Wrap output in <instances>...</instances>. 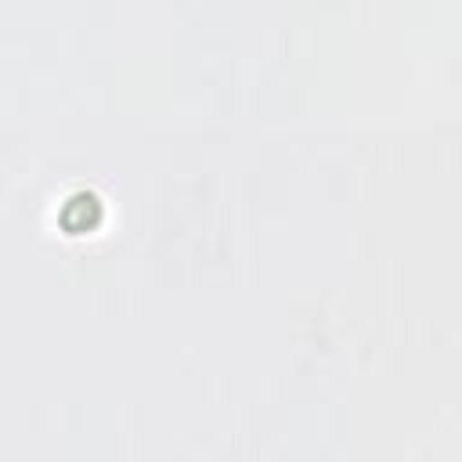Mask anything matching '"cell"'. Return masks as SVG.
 Wrapping results in <instances>:
<instances>
[{
  "instance_id": "1",
  "label": "cell",
  "mask_w": 462,
  "mask_h": 462,
  "mask_svg": "<svg viewBox=\"0 0 462 462\" xmlns=\"http://www.w3.org/2000/svg\"><path fill=\"white\" fill-rule=\"evenodd\" d=\"M97 217H101V206H97L94 195H72L69 206L61 209V224L69 231H87V227L97 224Z\"/></svg>"
}]
</instances>
